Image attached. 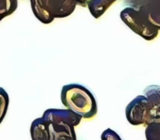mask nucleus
<instances>
[{
    "instance_id": "nucleus-1",
    "label": "nucleus",
    "mask_w": 160,
    "mask_h": 140,
    "mask_svg": "<svg viewBox=\"0 0 160 140\" xmlns=\"http://www.w3.org/2000/svg\"><path fill=\"white\" fill-rule=\"evenodd\" d=\"M82 118L68 109H49L42 117L33 121L32 140H77L75 127Z\"/></svg>"
},
{
    "instance_id": "nucleus-2",
    "label": "nucleus",
    "mask_w": 160,
    "mask_h": 140,
    "mask_svg": "<svg viewBox=\"0 0 160 140\" xmlns=\"http://www.w3.org/2000/svg\"><path fill=\"white\" fill-rule=\"evenodd\" d=\"M61 102L66 109L78 114L82 120H92L98 114V103L94 94L81 84L71 83L63 86Z\"/></svg>"
},
{
    "instance_id": "nucleus-3",
    "label": "nucleus",
    "mask_w": 160,
    "mask_h": 140,
    "mask_svg": "<svg viewBox=\"0 0 160 140\" xmlns=\"http://www.w3.org/2000/svg\"><path fill=\"white\" fill-rule=\"evenodd\" d=\"M30 5L35 17L43 24L70 16L77 7L75 0H30Z\"/></svg>"
},
{
    "instance_id": "nucleus-4",
    "label": "nucleus",
    "mask_w": 160,
    "mask_h": 140,
    "mask_svg": "<svg viewBox=\"0 0 160 140\" xmlns=\"http://www.w3.org/2000/svg\"><path fill=\"white\" fill-rule=\"evenodd\" d=\"M122 22L144 40L151 41L158 37L159 30L148 20L144 10L139 7H127L120 12Z\"/></svg>"
},
{
    "instance_id": "nucleus-5",
    "label": "nucleus",
    "mask_w": 160,
    "mask_h": 140,
    "mask_svg": "<svg viewBox=\"0 0 160 140\" xmlns=\"http://www.w3.org/2000/svg\"><path fill=\"white\" fill-rule=\"evenodd\" d=\"M158 112L153 109L148 99L142 94L135 97L126 109V117L131 125L146 126Z\"/></svg>"
},
{
    "instance_id": "nucleus-6",
    "label": "nucleus",
    "mask_w": 160,
    "mask_h": 140,
    "mask_svg": "<svg viewBox=\"0 0 160 140\" xmlns=\"http://www.w3.org/2000/svg\"><path fill=\"white\" fill-rule=\"evenodd\" d=\"M134 1L130 0V5ZM131 7H141L144 10L149 22L160 31V0H137Z\"/></svg>"
},
{
    "instance_id": "nucleus-7",
    "label": "nucleus",
    "mask_w": 160,
    "mask_h": 140,
    "mask_svg": "<svg viewBox=\"0 0 160 140\" xmlns=\"http://www.w3.org/2000/svg\"><path fill=\"white\" fill-rule=\"evenodd\" d=\"M118 0H90L87 8L95 19L100 18Z\"/></svg>"
},
{
    "instance_id": "nucleus-8",
    "label": "nucleus",
    "mask_w": 160,
    "mask_h": 140,
    "mask_svg": "<svg viewBox=\"0 0 160 140\" xmlns=\"http://www.w3.org/2000/svg\"><path fill=\"white\" fill-rule=\"evenodd\" d=\"M143 95L148 99L153 109L160 112V86L159 85H150L146 87L143 91Z\"/></svg>"
},
{
    "instance_id": "nucleus-9",
    "label": "nucleus",
    "mask_w": 160,
    "mask_h": 140,
    "mask_svg": "<svg viewBox=\"0 0 160 140\" xmlns=\"http://www.w3.org/2000/svg\"><path fill=\"white\" fill-rule=\"evenodd\" d=\"M146 140H160V112L145 126Z\"/></svg>"
},
{
    "instance_id": "nucleus-10",
    "label": "nucleus",
    "mask_w": 160,
    "mask_h": 140,
    "mask_svg": "<svg viewBox=\"0 0 160 140\" xmlns=\"http://www.w3.org/2000/svg\"><path fill=\"white\" fill-rule=\"evenodd\" d=\"M18 0H0V22L15 12Z\"/></svg>"
},
{
    "instance_id": "nucleus-11",
    "label": "nucleus",
    "mask_w": 160,
    "mask_h": 140,
    "mask_svg": "<svg viewBox=\"0 0 160 140\" xmlns=\"http://www.w3.org/2000/svg\"><path fill=\"white\" fill-rule=\"evenodd\" d=\"M9 105V97L4 88L0 87V124L4 121Z\"/></svg>"
},
{
    "instance_id": "nucleus-12",
    "label": "nucleus",
    "mask_w": 160,
    "mask_h": 140,
    "mask_svg": "<svg viewBox=\"0 0 160 140\" xmlns=\"http://www.w3.org/2000/svg\"><path fill=\"white\" fill-rule=\"evenodd\" d=\"M101 140H122V138L115 131L108 128L101 134Z\"/></svg>"
},
{
    "instance_id": "nucleus-13",
    "label": "nucleus",
    "mask_w": 160,
    "mask_h": 140,
    "mask_svg": "<svg viewBox=\"0 0 160 140\" xmlns=\"http://www.w3.org/2000/svg\"><path fill=\"white\" fill-rule=\"evenodd\" d=\"M90 0H75L77 6H80V7H87V4Z\"/></svg>"
}]
</instances>
